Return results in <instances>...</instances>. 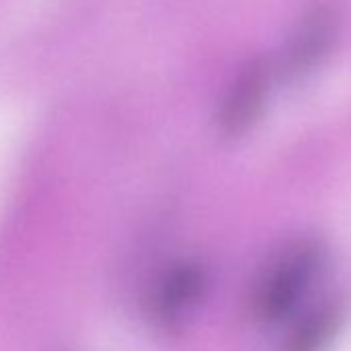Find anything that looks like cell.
<instances>
[{
	"instance_id": "obj_1",
	"label": "cell",
	"mask_w": 351,
	"mask_h": 351,
	"mask_svg": "<svg viewBox=\"0 0 351 351\" xmlns=\"http://www.w3.org/2000/svg\"><path fill=\"white\" fill-rule=\"evenodd\" d=\"M326 248L320 238L304 236L287 242L263 269L250 293L254 320L273 324L287 316L324 265Z\"/></svg>"
},
{
	"instance_id": "obj_3",
	"label": "cell",
	"mask_w": 351,
	"mask_h": 351,
	"mask_svg": "<svg viewBox=\"0 0 351 351\" xmlns=\"http://www.w3.org/2000/svg\"><path fill=\"white\" fill-rule=\"evenodd\" d=\"M341 23L335 0H316L304 13L279 58V73L287 81L310 75L330 52Z\"/></svg>"
},
{
	"instance_id": "obj_2",
	"label": "cell",
	"mask_w": 351,
	"mask_h": 351,
	"mask_svg": "<svg viewBox=\"0 0 351 351\" xmlns=\"http://www.w3.org/2000/svg\"><path fill=\"white\" fill-rule=\"evenodd\" d=\"M207 289V269L199 261H178L165 269L147 300L151 322L161 330H178L197 310Z\"/></svg>"
},
{
	"instance_id": "obj_5",
	"label": "cell",
	"mask_w": 351,
	"mask_h": 351,
	"mask_svg": "<svg viewBox=\"0 0 351 351\" xmlns=\"http://www.w3.org/2000/svg\"><path fill=\"white\" fill-rule=\"evenodd\" d=\"M345 306L341 300H328L314 308L289 335L285 351H324L343 322Z\"/></svg>"
},
{
	"instance_id": "obj_4",
	"label": "cell",
	"mask_w": 351,
	"mask_h": 351,
	"mask_svg": "<svg viewBox=\"0 0 351 351\" xmlns=\"http://www.w3.org/2000/svg\"><path fill=\"white\" fill-rule=\"evenodd\" d=\"M271 85V64L265 60L248 62L232 81L217 116L219 132L238 138L248 132L263 114Z\"/></svg>"
}]
</instances>
